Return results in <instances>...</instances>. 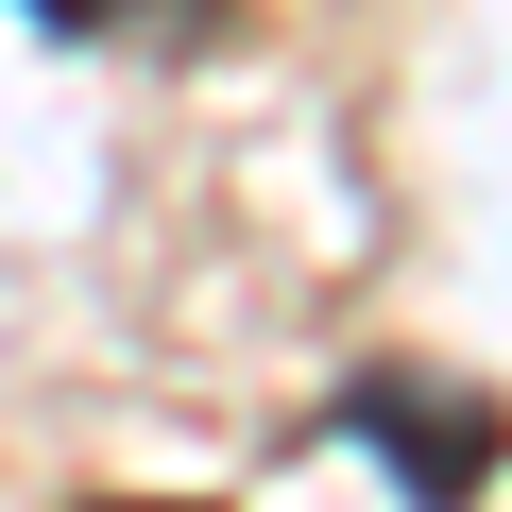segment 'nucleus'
I'll return each mask as SVG.
<instances>
[{"instance_id": "obj_1", "label": "nucleus", "mask_w": 512, "mask_h": 512, "mask_svg": "<svg viewBox=\"0 0 512 512\" xmlns=\"http://www.w3.org/2000/svg\"><path fill=\"white\" fill-rule=\"evenodd\" d=\"M342 427L393 461L410 512H478V478L512 461V393H461V376H427V359H359V376H342Z\"/></svg>"}, {"instance_id": "obj_2", "label": "nucleus", "mask_w": 512, "mask_h": 512, "mask_svg": "<svg viewBox=\"0 0 512 512\" xmlns=\"http://www.w3.org/2000/svg\"><path fill=\"white\" fill-rule=\"evenodd\" d=\"M35 35H103V52H205L222 0H18Z\"/></svg>"}, {"instance_id": "obj_3", "label": "nucleus", "mask_w": 512, "mask_h": 512, "mask_svg": "<svg viewBox=\"0 0 512 512\" xmlns=\"http://www.w3.org/2000/svg\"><path fill=\"white\" fill-rule=\"evenodd\" d=\"M86 512H188V495H86Z\"/></svg>"}]
</instances>
